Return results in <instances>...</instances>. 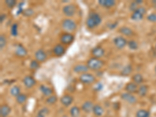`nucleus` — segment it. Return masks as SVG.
<instances>
[{"mask_svg": "<svg viewBox=\"0 0 156 117\" xmlns=\"http://www.w3.org/2000/svg\"><path fill=\"white\" fill-rule=\"evenodd\" d=\"M101 23V17L98 12H90L86 20V25L90 29H94Z\"/></svg>", "mask_w": 156, "mask_h": 117, "instance_id": "obj_1", "label": "nucleus"}, {"mask_svg": "<svg viewBox=\"0 0 156 117\" xmlns=\"http://www.w3.org/2000/svg\"><path fill=\"white\" fill-rule=\"evenodd\" d=\"M104 64L105 62L101 58H94V57L90 58L87 61V66H88L89 69L91 70H98L104 66Z\"/></svg>", "mask_w": 156, "mask_h": 117, "instance_id": "obj_2", "label": "nucleus"}, {"mask_svg": "<svg viewBox=\"0 0 156 117\" xmlns=\"http://www.w3.org/2000/svg\"><path fill=\"white\" fill-rule=\"evenodd\" d=\"M61 25H62V29L67 32L74 31V30L76 29V27H77L76 22H75L73 20L70 19V18L64 19L62 21Z\"/></svg>", "mask_w": 156, "mask_h": 117, "instance_id": "obj_3", "label": "nucleus"}, {"mask_svg": "<svg viewBox=\"0 0 156 117\" xmlns=\"http://www.w3.org/2000/svg\"><path fill=\"white\" fill-rule=\"evenodd\" d=\"M146 12H147V9H145V7L140 5V6H139L136 10L133 11V12H132L130 18H131V20H134V21H139V20H143V18H144Z\"/></svg>", "mask_w": 156, "mask_h": 117, "instance_id": "obj_4", "label": "nucleus"}, {"mask_svg": "<svg viewBox=\"0 0 156 117\" xmlns=\"http://www.w3.org/2000/svg\"><path fill=\"white\" fill-rule=\"evenodd\" d=\"M95 79L96 78L94 75L89 73H83L79 77L80 81L84 84H91V83L95 82Z\"/></svg>", "mask_w": 156, "mask_h": 117, "instance_id": "obj_5", "label": "nucleus"}, {"mask_svg": "<svg viewBox=\"0 0 156 117\" xmlns=\"http://www.w3.org/2000/svg\"><path fill=\"white\" fill-rule=\"evenodd\" d=\"M62 12H63L65 16H68V17L74 16L76 12V5H73V4H67V5H65L63 6V8H62Z\"/></svg>", "mask_w": 156, "mask_h": 117, "instance_id": "obj_6", "label": "nucleus"}, {"mask_svg": "<svg viewBox=\"0 0 156 117\" xmlns=\"http://www.w3.org/2000/svg\"><path fill=\"white\" fill-rule=\"evenodd\" d=\"M127 42L126 39L125 37H122V36H118V37H115L113 39V43L114 45L118 49H122L124 48L127 45Z\"/></svg>", "mask_w": 156, "mask_h": 117, "instance_id": "obj_7", "label": "nucleus"}, {"mask_svg": "<svg viewBox=\"0 0 156 117\" xmlns=\"http://www.w3.org/2000/svg\"><path fill=\"white\" fill-rule=\"evenodd\" d=\"M121 99L123 100L126 102L129 103V104H131V105H133V104H136V98L133 95V94H130V93H127V92H124L122 93L120 95Z\"/></svg>", "mask_w": 156, "mask_h": 117, "instance_id": "obj_8", "label": "nucleus"}, {"mask_svg": "<svg viewBox=\"0 0 156 117\" xmlns=\"http://www.w3.org/2000/svg\"><path fill=\"white\" fill-rule=\"evenodd\" d=\"M60 41L62 44H70L71 43L74 41V36L70 33L65 32L60 36Z\"/></svg>", "mask_w": 156, "mask_h": 117, "instance_id": "obj_9", "label": "nucleus"}, {"mask_svg": "<svg viewBox=\"0 0 156 117\" xmlns=\"http://www.w3.org/2000/svg\"><path fill=\"white\" fill-rule=\"evenodd\" d=\"M73 70L74 73H87V71L89 70L88 66H87V64H76L73 67Z\"/></svg>", "mask_w": 156, "mask_h": 117, "instance_id": "obj_10", "label": "nucleus"}, {"mask_svg": "<svg viewBox=\"0 0 156 117\" xmlns=\"http://www.w3.org/2000/svg\"><path fill=\"white\" fill-rule=\"evenodd\" d=\"M23 85L27 88H32L36 84V80L33 76H25L23 79Z\"/></svg>", "mask_w": 156, "mask_h": 117, "instance_id": "obj_11", "label": "nucleus"}, {"mask_svg": "<svg viewBox=\"0 0 156 117\" xmlns=\"http://www.w3.org/2000/svg\"><path fill=\"white\" fill-rule=\"evenodd\" d=\"M105 49L101 46H96L92 48L91 50V55L94 57V58H101L105 55Z\"/></svg>", "mask_w": 156, "mask_h": 117, "instance_id": "obj_12", "label": "nucleus"}, {"mask_svg": "<svg viewBox=\"0 0 156 117\" xmlns=\"http://www.w3.org/2000/svg\"><path fill=\"white\" fill-rule=\"evenodd\" d=\"M15 55L18 57H25L27 55V50L26 49L23 45L20 44H18L17 45L15 48V51H14Z\"/></svg>", "mask_w": 156, "mask_h": 117, "instance_id": "obj_13", "label": "nucleus"}, {"mask_svg": "<svg viewBox=\"0 0 156 117\" xmlns=\"http://www.w3.org/2000/svg\"><path fill=\"white\" fill-rule=\"evenodd\" d=\"M52 52H53V54L55 55V56L60 57L65 54V52H66V49H65V48H64V46L62 45V44H57L53 47Z\"/></svg>", "mask_w": 156, "mask_h": 117, "instance_id": "obj_14", "label": "nucleus"}, {"mask_svg": "<svg viewBox=\"0 0 156 117\" xmlns=\"http://www.w3.org/2000/svg\"><path fill=\"white\" fill-rule=\"evenodd\" d=\"M35 59L39 62H43L47 59V54L43 49H38L34 53Z\"/></svg>", "mask_w": 156, "mask_h": 117, "instance_id": "obj_15", "label": "nucleus"}, {"mask_svg": "<svg viewBox=\"0 0 156 117\" xmlns=\"http://www.w3.org/2000/svg\"><path fill=\"white\" fill-rule=\"evenodd\" d=\"M73 98L69 94H64L60 98V102L63 106L68 107L73 103Z\"/></svg>", "mask_w": 156, "mask_h": 117, "instance_id": "obj_16", "label": "nucleus"}, {"mask_svg": "<svg viewBox=\"0 0 156 117\" xmlns=\"http://www.w3.org/2000/svg\"><path fill=\"white\" fill-rule=\"evenodd\" d=\"M137 90H138V85H136L133 82H129L126 83L125 86V90L127 93H130V94L137 93Z\"/></svg>", "mask_w": 156, "mask_h": 117, "instance_id": "obj_17", "label": "nucleus"}, {"mask_svg": "<svg viewBox=\"0 0 156 117\" xmlns=\"http://www.w3.org/2000/svg\"><path fill=\"white\" fill-rule=\"evenodd\" d=\"M94 103L91 101H86L82 104L81 109L85 113H90V112L93 111V108H94Z\"/></svg>", "mask_w": 156, "mask_h": 117, "instance_id": "obj_18", "label": "nucleus"}, {"mask_svg": "<svg viewBox=\"0 0 156 117\" xmlns=\"http://www.w3.org/2000/svg\"><path fill=\"white\" fill-rule=\"evenodd\" d=\"M98 4L101 6L106 9H109V8L113 7L114 5L116 4L115 0H98Z\"/></svg>", "mask_w": 156, "mask_h": 117, "instance_id": "obj_19", "label": "nucleus"}, {"mask_svg": "<svg viewBox=\"0 0 156 117\" xmlns=\"http://www.w3.org/2000/svg\"><path fill=\"white\" fill-rule=\"evenodd\" d=\"M39 89H40V91L43 94V95L45 96V97L47 98L52 95V94H53V90H52L51 87H48V86L46 85H44V84L40 86Z\"/></svg>", "mask_w": 156, "mask_h": 117, "instance_id": "obj_20", "label": "nucleus"}, {"mask_svg": "<svg viewBox=\"0 0 156 117\" xmlns=\"http://www.w3.org/2000/svg\"><path fill=\"white\" fill-rule=\"evenodd\" d=\"M11 112V108L8 105H2L0 107V115L1 117H8Z\"/></svg>", "mask_w": 156, "mask_h": 117, "instance_id": "obj_21", "label": "nucleus"}, {"mask_svg": "<svg viewBox=\"0 0 156 117\" xmlns=\"http://www.w3.org/2000/svg\"><path fill=\"white\" fill-rule=\"evenodd\" d=\"M92 112L94 113V115L97 117L102 116L104 112H105V110L103 108V107L100 105H94V108H93Z\"/></svg>", "mask_w": 156, "mask_h": 117, "instance_id": "obj_22", "label": "nucleus"}, {"mask_svg": "<svg viewBox=\"0 0 156 117\" xmlns=\"http://www.w3.org/2000/svg\"><path fill=\"white\" fill-rule=\"evenodd\" d=\"M119 33H121V34L125 36H127V37H131L134 34L133 30L128 27H121L119 29Z\"/></svg>", "mask_w": 156, "mask_h": 117, "instance_id": "obj_23", "label": "nucleus"}, {"mask_svg": "<svg viewBox=\"0 0 156 117\" xmlns=\"http://www.w3.org/2000/svg\"><path fill=\"white\" fill-rule=\"evenodd\" d=\"M148 92V87L146 84H141L138 87L137 90V94L140 97H145Z\"/></svg>", "mask_w": 156, "mask_h": 117, "instance_id": "obj_24", "label": "nucleus"}, {"mask_svg": "<svg viewBox=\"0 0 156 117\" xmlns=\"http://www.w3.org/2000/svg\"><path fill=\"white\" fill-rule=\"evenodd\" d=\"M132 71H133V67L130 64H128L122 68V70L120 71V75L123 76H129V74H131Z\"/></svg>", "mask_w": 156, "mask_h": 117, "instance_id": "obj_25", "label": "nucleus"}, {"mask_svg": "<svg viewBox=\"0 0 156 117\" xmlns=\"http://www.w3.org/2000/svg\"><path fill=\"white\" fill-rule=\"evenodd\" d=\"M133 83H135L136 85H141L143 82H144V77L140 73H136L132 77Z\"/></svg>", "mask_w": 156, "mask_h": 117, "instance_id": "obj_26", "label": "nucleus"}, {"mask_svg": "<svg viewBox=\"0 0 156 117\" xmlns=\"http://www.w3.org/2000/svg\"><path fill=\"white\" fill-rule=\"evenodd\" d=\"M69 115L71 117H79L80 115V108L76 105L72 106L69 109Z\"/></svg>", "mask_w": 156, "mask_h": 117, "instance_id": "obj_27", "label": "nucleus"}, {"mask_svg": "<svg viewBox=\"0 0 156 117\" xmlns=\"http://www.w3.org/2000/svg\"><path fill=\"white\" fill-rule=\"evenodd\" d=\"M27 96L25 94H23V93H20V94L16 98V102H17L18 104H20V105H23V104H24V103L27 101Z\"/></svg>", "mask_w": 156, "mask_h": 117, "instance_id": "obj_28", "label": "nucleus"}, {"mask_svg": "<svg viewBox=\"0 0 156 117\" xmlns=\"http://www.w3.org/2000/svg\"><path fill=\"white\" fill-rule=\"evenodd\" d=\"M49 113V109L47 107H43L37 112L35 117H46Z\"/></svg>", "mask_w": 156, "mask_h": 117, "instance_id": "obj_29", "label": "nucleus"}, {"mask_svg": "<svg viewBox=\"0 0 156 117\" xmlns=\"http://www.w3.org/2000/svg\"><path fill=\"white\" fill-rule=\"evenodd\" d=\"M20 94V88L19 86L14 85L12 86L10 88V94L12 97L16 98L19 94Z\"/></svg>", "mask_w": 156, "mask_h": 117, "instance_id": "obj_30", "label": "nucleus"}, {"mask_svg": "<svg viewBox=\"0 0 156 117\" xmlns=\"http://www.w3.org/2000/svg\"><path fill=\"white\" fill-rule=\"evenodd\" d=\"M136 117H150V112L146 109H139L136 112Z\"/></svg>", "mask_w": 156, "mask_h": 117, "instance_id": "obj_31", "label": "nucleus"}, {"mask_svg": "<svg viewBox=\"0 0 156 117\" xmlns=\"http://www.w3.org/2000/svg\"><path fill=\"white\" fill-rule=\"evenodd\" d=\"M45 101H46V103L48 104V105H53V104H55V103L57 102V101H58V98H57V96L55 95V94H52V95L47 98Z\"/></svg>", "mask_w": 156, "mask_h": 117, "instance_id": "obj_32", "label": "nucleus"}, {"mask_svg": "<svg viewBox=\"0 0 156 117\" xmlns=\"http://www.w3.org/2000/svg\"><path fill=\"white\" fill-rule=\"evenodd\" d=\"M127 45L129 49L131 50H136L138 48V44L134 40H129L127 42Z\"/></svg>", "mask_w": 156, "mask_h": 117, "instance_id": "obj_33", "label": "nucleus"}, {"mask_svg": "<svg viewBox=\"0 0 156 117\" xmlns=\"http://www.w3.org/2000/svg\"><path fill=\"white\" fill-rule=\"evenodd\" d=\"M11 35L13 36V37H16L18 35V24L17 23H13V24L11 26L10 29Z\"/></svg>", "mask_w": 156, "mask_h": 117, "instance_id": "obj_34", "label": "nucleus"}, {"mask_svg": "<svg viewBox=\"0 0 156 117\" xmlns=\"http://www.w3.org/2000/svg\"><path fill=\"white\" fill-rule=\"evenodd\" d=\"M40 67V62H37L36 59L31 60L30 62V68L31 69H37Z\"/></svg>", "mask_w": 156, "mask_h": 117, "instance_id": "obj_35", "label": "nucleus"}, {"mask_svg": "<svg viewBox=\"0 0 156 117\" xmlns=\"http://www.w3.org/2000/svg\"><path fill=\"white\" fill-rule=\"evenodd\" d=\"M34 13V11L33 9H30V8H28V9H26L23 10V13L22 14L24 16H27V17H30V16H33Z\"/></svg>", "mask_w": 156, "mask_h": 117, "instance_id": "obj_36", "label": "nucleus"}, {"mask_svg": "<svg viewBox=\"0 0 156 117\" xmlns=\"http://www.w3.org/2000/svg\"><path fill=\"white\" fill-rule=\"evenodd\" d=\"M6 45V38L4 35L1 34L0 35V49L2 50Z\"/></svg>", "mask_w": 156, "mask_h": 117, "instance_id": "obj_37", "label": "nucleus"}, {"mask_svg": "<svg viewBox=\"0 0 156 117\" xmlns=\"http://www.w3.org/2000/svg\"><path fill=\"white\" fill-rule=\"evenodd\" d=\"M5 4L9 8H13L16 5V0H5Z\"/></svg>", "mask_w": 156, "mask_h": 117, "instance_id": "obj_38", "label": "nucleus"}, {"mask_svg": "<svg viewBox=\"0 0 156 117\" xmlns=\"http://www.w3.org/2000/svg\"><path fill=\"white\" fill-rule=\"evenodd\" d=\"M147 20L148 21L156 23V12H151L147 16Z\"/></svg>", "mask_w": 156, "mask_h": 117, "instance_id": "obj_39", "label": "nucleus"}, {"mask_svg": "<svg viewBox=\"0 0 156 117\" xmlns=\"http://www.w3.org/2000/svg\"><path fill=\"white\" fill-rule=\"evenodd\" d=\"M138 7H139V5L135 2V1H133V2H132L131 3L129 4V9L132 11V12H133V11L136 10Z\"/></svg>", "mask_w": 156, "mask_h": 117, "instance_id": "obj_40", "label": "nucleus"}, {"mask_svg": "<svg viewBox=\"0 0 156 117\" xmlns=\"http://www.w3.org/2000/svg\"><path fill=\"white\" fill-rule=\"evenodd\" d=\"M5 16H5V13H2V14L0 15V23H2V22H3L4 20H5Z\"/></svg>", "mask_w": 156, "mask_h": 117, "instance_id": "obj_41", "label": "nucleus"}, {"mask_svg": "<svg viewBox=\"0 0 156 117\" xmlns=\"http://www.w3.org/2000/svg\"><path fill=\"white\" fill-rule=\"evenodd\" d=\"M135 2H136L139 6H140V5L143 3V1H142V0H135Z\"/></svg>", "mask_w": 156, "mask_h": 117, "instance_id": "obj_42", "label": "nucleus"}, {"mask_svg": "<svg viewBox=\"0 0 156 117\" xmlns=\"http://www.w3.org/2000/svg\"><path fill=\"white\" fill-rule=\"evenodd\" d=\"M152 5H153V7L155 8V9H156V0H154V1H152Z\"/></svg>", "mask_w": 156, "mask_h": 117, "instance_id": "obj_43", "label": "nucleus"}, {"mask_svg": "<svg viewBox=\"0 0 156 117\" xmlns=\"http://www.w3.org/2000/svg\"><path fill=\"white\" fill-rule=\"evenodd\" d=\"M61 117H69V116H68V115H62Z\"/></svg>", "mask_w": 156, "mask_h": 117, "instance_id": "obj_44", "label": "nucleus"}, {"mask_svg": "<svg viewBox=\"0 0 156 117\" xmlns=\"http://www.w3.org/2000/svg\"><path fill=\"white\" fill-rule=\"evenodd\" d=\"M154 73H155V74H156V65H155V66H154Z\"/></svg>", "mask_w": 156, "mask_h": 117, "instance_id": "obj_45", "label": "nucleus"}, {"mask_svg": "<svg viewBox=\"0 0 156 117\" xmlns=\"http://www.w3.org/2000/svg\"><path fill=\"white\" fill-rule=\"evenodd\" d=\"M155 50H156V44H155Z\"/></svg>", "mask_w": 156, "mask_h": 117, "instance_id": "obj_46", "label": "nucleus"}, {"mask_svg": "<svg viewBox=\"0 0 156 117\" xmlns=\"http://www.w3.org/2000/svg\"><path fill=\"white\" fill-rule=\"evenodd\" d=\"M103 117H108V116H103Z\"/></svg>", "mask_w": 156, "mask_h": 117, "instance_id": "obj_47", "label": "nucleus"}]
</instances>
